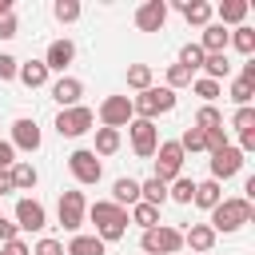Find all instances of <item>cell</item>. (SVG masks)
Returning a JSON list of instances; mask_svg holds the SVG:
<instances>
[{
	"label": "cell",
	"mask_w": 255,
	"mask_h": 255,
	"mask_svg": "<svg viewBox=\"0 0 255 255\" xmlns=\"http://www.w3.org/2000/svg\"><path fill=\"white\" fill-rule=\"evenodd\" d=\"M12 163H16V147H12L8 139H0V171H8Z\"/></svg>",
	"instance_id": "cell-46"
},
{
	"label": "cell",
	"mask_w": 255,
	"mask_h": 255,
	"mask_svg": "<svg viewBox=\"0 0 255 255\" xmlns=\"http://www.w3.org/2000/svg\"><path fill=\"white\" fill-rule=\"evenodd\" d=\"M191 195H195V179L179 175V179L167 183V199H175V203H191Z\"/></svg>",
	"instance_id": "cell-33"
},
{
	"label": "cell",
	"mask_w": 255,
	"mask_h": 255,
	"mask_svg": "<svg viewBox=\"0 0 255 255\" xmlns=\"http://www.w3.org/2000/svg\"><path fill=\"white\" fill-rule=\"evenodd\" d=\"M207 167H211V175H207V179L223 183V179H231V175H239V171H243V151H239L235 143H227L223 151H215V155L207 159Z\"/></svg>",
	"instance_id": "cell-11"
},
{
	"label": "cell",
	"mask_w": 255,
	"mask_h": 255,
	"mask_svg": "<svg viewBox=\"0 0 255 255\" xmlns=\"http://www.w3.org/2000/svg\"><path fill=\"white\" fill-rule=\"evenodd\" d=\"M32 255H64V243H60V239H52V235H44V239H36Z\"/></svg>",
	"instance_id": "cell-43"
},
{
	"label": "cell",
	"mask_w": 255,
	"mask_h": 255,
	"mask_svg": "<svg viewBox=\"0 0 255 255\" xmlns=\"http://www.w3.org/2000/svg\"><path fill=\"white\" fill-rule=\"evenodd\" d=\"M0 255H8V251H4V247H0Z\"/></svg>",
	"instance_id": "cell-50"
},
{
	"label": "cell",
	"mask_w": 255,
	"mask_h": 255,
	"mask_svg": "<svg viewBox=\"0 0 255 255\" xmlns=\"http://www.w3.org/2000/svg\"><path fill=\"white\" fill-rule=\"evenodd\" d=\"M12 36H20V24H16V12H12V16H0V40H12Z\"/></svg>",
	"instance_id": "cell-45"
},
{
	"label": "cell",
	"mask_w": 255,
	"mask_h": 255,
	"mask_svg": "<svg viewBox=\"0 0 255 255\" xmlns=\"http://www.w3.org/2000/svg\"><path fill=\"white\" fill-rule=\"evenodd\" d=\"M88 219L96 223V239L100 243H116V239L128 235V207H116L112 199L88 203Z\"/></svg>",
	"instance_id": "cell-1"
},
{
	"label": "cell",
	"mask_w": 255,
	"mask_h": 255,
	"mask_svg": "<svg viewBox=\"0 0 255 255\" xmlns=\"http://www.w3.org/2000/svg\"><path fill=\"white\" fill-rule=\"evenodd\" d=\"M64 255H108V243H100L96 235H72L68 239V247H64Z\"/></svg>",
	"instance_id": "cell-25"
},
{
	"label": "cell",
	"mask_w": 255,
	"mask_h": 255,
	"mask_svg": "<svg viewBox=\"0 0 255 255\" xmlns=\"http://www.w3.org/2000/svg\"><path fill=\"white\" fill-rule=\"evenodd\" d=\"M191 92H195V96H199V100H203V104H215V100H219V92H223V88H219V84H215V80H207V76H195V80H191Z\"/></svg>",
	"instance_id": "cell-35"
},
{
	"label": "cell",
	"mask_w": 255,
	"mask_h": 255,
	"mask_svg": "<svg viewBox=\"0 0 255 255\" xmlns=\"http://www.w3.org/2000/svg\"><path fill=\"white\" fill-rule=\"evenodd\" d=\"M16 227H20V231H44V227H48L44 203L32 199V195H20V199H16Z\"/></svg>",
	"instance_id": "cell-12"
},
{
	"label": "cell",
	"mask_w": 255,
	"mask_h": 255,
	"mask_svg": "<svg viewBox=\"0 0 255 255\" xmlns=\"http://www.w3.org/2000/svg\"><path fill=\"white\" fill-rule=\"evenodd\" d=\"M175 143L183 147V155H187V151H203V131H199V128H183V135H179Z\"/></svg>",
	"instance_id": "cell-40"
},
{
	"label": "cell",
	"mask_w": 255,
	"mask_h": 255,
	"mask_svg": "<svg viewBox=\"0 0 255 255\" xmlns=\"http://www.w3.org/2000/svg\"><path fill=\"white\" fill-rule=\"evenodd\" d=\"M167 24V0H143L135 8V28L139 32H163Z\"/></svg>",
	"instance_id": "cell-13"
},
{
	"label": "cell",
	"mask_w": 255,
	"mask_h": 255,
	"mask_svg": "<svg viewBox=\"0 0 255 255\" xmlns=\"http://www.w3.org/2000/svg\"><path fill=\"white\" fill-rule=\"evenodd\" d=\"M12 191H16V187H12V175L0 171V195H12Z\"/></svg>",
	"instance_id": "cell-49"
},
{
	"label": "cell",
	"mask_w": 255,
	"mask_h": 255,
	"mask_svg": "<svg viewBox=\"0 0 255 255\" xmlns=\"http://www.w3.org/2000/svg\"><path fill=\"white\" fill-rule=\"evenodd\" d=\"M72 60H76V44H72L68 36H64V40H52L48 52H44V68H48V72H60V76H64V68H68Z\"/></svg>",
	"instance_id": "cell-15"
},
{
	"label": "cell",
	"mask_w": 255,
	"mask_h": 255,
	"mask_svg": "<svg viewBox=\"0 0 255 255\" xmlns=\"http://www.w3.org/2000/svg\"><path fill=\"white\" fill-rule=\"evenodd\" d=\"M239 151H243V155L255 151V131H243V135H239Z\"/></svg>",
	"instance_id": "cell-47"
},
{
	"label": "cell",
	"mask_w": 255,
	"mask_h": 255,
	"mask_svg": "<svg viewBox=\"0 0 255 255\" xmlns=\"http://www.w3.org/2000/svg\"><path fill=\"white\" fill-rule=\"evenodd\" d=\"M211 255H215V251H211Z\"/></svg>",
	"instance_id": "cell-51"
},
{
	"label": "cell",
	"mask_w": 255,
	"mask_h": 255,
	"mask_svg": "<svg viewBox=\"0 0 255 255\" xmlns=\"http://www.w3.org/2000/svg\"><path fill=\"white\" fill-rule=\"evenodd\" d=\"M92 124H96V112H92L88 104H76V108H60V112H56V131H60V139H80L84 131H92Z\"/></svg>",
	"instance_id": "cell-5"
},
{
	"label": "cell",
	"mask_w": 255,
	"mask_h": 255,
	"mask_svg": "<svg viewBox=\"0 0 255 255\" xmlns=\"http://www.w3.org/2000/svg\"><path fill=\"white\" fill-rule=\"evenodd\" d=\"M227 96H231V100H235L239 108H251V100H255V88H251V84H243V80H231Z\"/></svg>",
	"instance_id": "cell-38"
},
{
	"label": "cell",
	"mask_w": 255,
	"mask_h": 255,
	"mask_svg": "<svg viewBox=\"0 0 255 255\" xmlns=\"http://www.w3.org/2000/svg\"><path fill=\"white\" fill-rule=\"evenodd\" d=\"M120 143H124V135H120L116 128H96V147H92V151L104 159V155H116Z\"/></svg>",
	"instance_id": "cell-28"
},
{
	"label": "cell",
	"mask_w": 255,
	"mask_h": 255,
	"mask_svg": "<svg viewBox=\"0 0 255 255\" xmlns=\"http://www.w3.org/2000/svg\"><path fill=\"white\" fill-rule=\"evenodd\" d=\"M16 72H20V60L12 52H0V80L8 84V80H16Z\"/></svg>",
	"instance_id": "cell-42"
},
{
	"label": "cell",
	"mask_w": 255,
	"mask_h": 255,
	"mask_svg": "<svg viewBox=\"0 0 255 255\" xmlns=\"http://www.w3.org/2000/svg\"><path fill=\"white\" fill-rule=\"evenodd\" d=\"M12 239H20V227H16V219H4L0 215V247H8Z\"/></svg>",
	"instance_id": "cell-44"
},
{
	"label": "cell",
	"mask_w": 255,
	"mask_h": 255,
	"mask_svg": "<svg viewBox=\"0 0 255 255\" xmlns=\"http://www.w3.org/2000/svg\"><path fill=\"white\" fill-rule=\"evenodd\" d=\"M199 48H203V56H219V52H227V28H223V24H207L203 36H199Z\"/></svg>",
	"instance_id": "cell-23"
},
{
	"label": "cell",
	"mask_w": 255,
	"mask_h": 255,
	"mask_svg": "<svg viewBox=\"0 0 255 255\" xmlns=\"http://www.w3.org/2000/svg\"><path fill=\"white\" fill-rule=\"evenodd\" d=\"M215 239H219V235H215L207 223H191V227L183 231V247H191L195 255H211V251H215Z\"/></svg>",
	"instance_id": "cell-16"
},
{
	"label": "cell",
	"mask_w": 255,
	"mask_h": 255,
	"mask_svg": "<svg viewBox=\"0 0 255 255\" xmlns=\"http://www.w3.org/2000/svg\"><path fill=\"white\" fill-rule=\"evenodd\" d=\"M112 203H116V207H135V203H139V179L120 175V179L112 183Z\"/></svg>",
	"instance_id": "cell-21"
},
{
	"label": "cell",
	"mask_w": 255,
	"mask_h": 255,
	"mask_svg": "<svg viewBox=\"0 0 255 255\" xmlns=\"http://www.w3.org/2000/svg\"><path fill=\"white\" fill-rule=\"evenodd\" d=\"M175 108V92L171 88H147V92H139V96H131V112H135V120H151L155 124V116H163V112H171Z\"/></svg>",
	"instance_id": "cell-3"
},
{
	"label": "cell",
	"mask_w": 255,
	"mask_h": 255,
	"mask_svg": "<svg viewBox=\"0 0 255 255\" xmlns=\"http://www.w3.org/2000/svg\"><path fill=\"white\" fill-rule=\"evenodd\" d=\"M139 199L151 203V207H163V203H167V183H159L155 175L143 179V183H139Z\"/></svg>",
	"instance_id": "cell-31"
},
{
	"label": "cell",
	"mask_w": 255,
	"mask_h": 255,
	"mask_svg": "<svg viewBox=\"0 0 255 255\" xmlns=\"http://www.w3.org/2000/svg\"><path fill=\"white\" fill-rule=\"evenodd\" d=\"M8 175H12V187H16V191H32V187L40 183V171H36L32 159H16V163L8 167Z\"/></svg>",
	"instance_id": "cell-20"
},
{
	"label": "cell",
	"mask_w": 255,
	"mask_h": 255,
	"mask_svg": "<svg viewBox=\"0 0 255 255\" xmlns=\"http://www.w3.org/2000/svg\"><path fill=\"white\" fill-rule=\"evenodd\" d=\"M223 147H227V131H223V128L203 131V151H211V155H215V151H223Z\"/></svg>",
	"instance_id": "cell-41"
},
{
	"label": "cell",
	"mask_w": 255,
	"mask_h": 255,
	"mask_svg": "<svg viewBox=\"0 0 255 255\" xmlns=\"http://www.w3.org/2000/svg\"><path fill=\"white\" fill-rule=\"evenodd\" d=\"M4 251H8V255H32V247H28L24 239H12V243H8Z\"/></svg>",
	"instance_id": "cell-48"
},
{
	"label": "cell",
	"mask_w": 255,
	"mask_h": 255,
	"mask_svg": "<svg viewBox=\"0 0 255 255\" xmlns=\"http://www.w3.org/2000/svg\"><path fill=\"white\" fill-rule=\"evenodd\" d=\"M128 223H135V227H143V231H151V227H159L163 219H159V207H151V203H135V207H128Z\"/></svg>",
	"instance_id": "cell-26"
},
{
	"label": "cell",
	"mask_w": 255,
	"mask_h": 255,
	"mask_svg": "<svg viewBox=\"0 0 255 255\" xmlns=\"http://www.w3.org/2000/svg\"><path fill=\"white\" fill-rule=\"evenodd\" d=\"M195 80V72H187L183 64H167V84L163 88H171V92H179V88H187Z\"/></svg>",
	"instance_id": "cell-36"
},
{
	"label": "cell",
	"mask_w": 255,
	"mask_h": 255,
	"mask_svg": "<svg viewBox=\"0 0 255 255\" xmlns=\"http://www.w3.org/2000/svg\"><path fill=\"white\" fill-rule=\"evenodd\" d=\"M139 247H143V255H179L183 251V231L171 227V223H159V227L139 235Z\"/></svg>",
	"instance_id": "cell-4"
},
{
	"label": "cell",
	"mask_w": 255,
	"mask_h": 255,
	"mask_svg": "<svg viewBox=\"0 0 255 255\" xmlns=\"http://www.w3.org/2000/svg\"><path fill=\"white\" fill-rule=\"evenodd\" d=\"M16 151H40V143H44V135H40V128H36V120H28V116H20L16 124H12V139H8Z\"/></svg>",
	"instance_id": "cell-14"
},
{
	"label": "cell",
	"mask_w": 255,
	"mask_h": 255,
	"mask_svg": "<svg viewBox=\"0 0 255 255\" xmlns=\"http://www.w3.org/2000/svg\"><path fill=\"white\" fill-rule=\"evenodd\" d=\"M175 8H179V16H183L187 24H195V28H207L211 16H215L207 0H175Z\"/></svg>",
	"instance_id": "cell-18"
},
{
	"label": "cell",
	"mask_w": 255,
	"mask_h": 255,
	"mask_svg": "<svg viewBox=\"0 0 255 255\" xmlns=\"http://www.w3.org/2000/svg\"><path fill=\"white\" fill-rule=\"evenodd\" d=\"M175 64H183L187 72H199V64H203V48H199V44H183Z\"/></svg>",
	"instance_id": "cell-37"
},
{
	"label": "cell",
	"mask_w": 255,
	"mask_h": 255,
	"mask_svg": "<svg viewBox=\"0 0 255 255\" xmlns=\"http://www.w3.org/2000/svg\"><path fill=\"white\" fill-rule=\"evenodd\" d=\"M16 80L24 84V88H48V80H52V72L44 68V60H28V64H20V72H16Z\"/></svg>",
	"instance_id": "cell-19"
},
{
	"label": "cell",
	"mask_w": 255,
	"mask_h": 255,
	"mask_svg": "<svg viewBox=\"0 0 255 255\" xmlns=\"http://www.w3.org/2000/svg\"><path fill=\"white\" fill-rule=\"evenodd\" d=\"M227 48H235V52L251 56V52H255V28H247V24L231 28V32H227Z\"/></svg>",
	"instance_id": "cell-29"
},
{
	"label": "cell",
	"mask_w": 255,
	"mask_h": 255,
	"mask_svg": "<svg viewBox=\"0 0 255 255\" xmlns=\"http://www.w3.org/2000/svg\"><path fill=\"white\" fill-rule=\"evenodd\" d=\"M80 96H84V84H80L76 76H60V80L52 84V100H56L60 108H76Z\"/></svg>",
	"instance_id": "cell-17"
},
{
	"label": "cell",
	"mask_w": 255,
	"mask_h": 255,
	"mask_svg": "<svg viewBox=\"0 0 255 255\" xmlns=\"http://www.w3.org/2000/svg\"><path fill=\"white\" fill-rule=\"evenodd\" d=\"M56 219H60L64 231L80 235V227H84V219H88V199H84V191H76V187H72V191H60Z\"/></svg>",
	"instance_id": "cell-7"
},
{
	"label": "cell",
	"mask_w": 255,
	"mask_h": 255,
	"mask_svg": "<svg viewBox=\"0 0 255 255\" xmlns=\"http://www.w3.org/2000/svg\"><path fill=\"white\" fill-rule=\"evenodd\" d=\"M155 179L159 183H171V179H179L183 175V147L175 143V139H159V147H155Z\"/></svg>",
	"instance_id": "cell-8"
},
{
	"label": "cell",
	"mask_w": 255,
	"mask_h": 255,
	"mask_svg": "<svg viewBox=\"0 0 255 255\" xmlns=\"http://www.w3.org/2000/svg\"><path fill=\"white\" fill-rule=\"evenodd\" d=\"M128 135H131V151H135L139 159H151V155H155V147H159V128H155L151 120H131V124H128Z\"/></svg>",
	"instance_id": "cell-10"
},
{
	"label": "cell",
	"mask_w": 255,
	"mask_h": 255,
	"mask_svg": "<svg viewBox=\"0 0 255 255\" xmlns=\"http://www.w3.org/2000/svg\"><path fill=\"white\" fill-rule=\"evenodd\" d=\"M191 128H199V131H215V128H223V116H219V108H215V104H203V108L195 112Z\"/></svg>",
	"instance_id": "cell-32"
},
{
	"label": "cell",
	"mask_w": 255,
	"mask_h": 255,
	"mask_svg": "<svg viewBox=\"0 0 255 255\" xmlns=\"http://www.w3.org/2000/svg\"><path fill=\"white\" fill-rule=\"evenodd\" d=\"M251 215H255V207H251L243 195H227V199H219V203L211 207L207 227H211L215 235H231V231H239L243 223H251Z\"/></svg>",
	"instance_id": "cell-2"
},
{
	"label": "cell",
	"mask_w": 255,
	"mask_h": 255,
	"mask_svg": "<svg viewBox=\"0 0 255 255\" xmlns=\"http://www.w3.org/2000/svg\"><path fill=\"white\" fill-rule=\"evenodd\" d=\"M68 171H72V179H76L80 187H96V183L104 179V163H100V155H96L92 147H76V151L68 155Z\"/></svg>",
	"instance_id": "cell-6"
},
{
	"label": "cell",
	"mask_w": 255,
	"mask_h": 255,
	"mask_svg": "<svg viewBox=\"0 0 255 255\" xmlns=\"http://www.w3.org/2000/svg\"><path fill=\"white\" fill-rule=\"evenodd\" d=\"M96 120H100V128H128L131 120H135V112H131V96H104L100 100V108H96Z\"/></svg>",
	"instance_id": "cell-9"
},
{
	"label": "cell",
	"mask_w": 255,
	"mask_h": 255,
	"mask_svg": "<svg viewBox=\"0 0 255 255\" xmlns=\"http://www.w3.org/2000/svg\"><path fill=\"white\" fill-rule=\"evenodd\" d=\"M80 12H84V8H80V0H56V4H52V16H56L60 24H76V20H80Z\"/></svg>",
	"instance_id": "cell-34"
},
{
	"label": "cell",
	"mask_w": 255,
	"mask_h": 255,
	"mask_svg": "<svg viewBox=\"0 0 255 255\" xmlns=\"http://www.w3.org/2000/svg\"><path fill=\"white\" fill-rule=\"evenodd\" d=\"M231 128L243 135V131H255V108H235V116H231Z\"/></svg>",
	"instance_id": "cell-39"
},
{
	"label": "cell",
	"mask_w": 255,
	"mask_h": 255,
	"mask_svg": "<svg viewBox=\"0 0 255 255\" xmlns=\"http://www.w3.org/2000/svg\"><path fill=\"white\" fill-rule=\"evenodd\" d=\"M219 199H223V183H215V179H199V183H195V195H191V203H195V207L211 211Z\"/></svg>",
	"instance_id": "cell-24"
},
{
	"label": "cell",
	"mask_w": 255,
	"mask_h": 255,
	"mask_svg": "<svg viewBox=\"0 0 255 255\" xmlns=\"http://www.w3.org/2000/svg\"><path fill=\"white\" fill-rule=\"evenodd\" d=\"M211 12L219 16V24H223V28H227V24H235V28H239V24L247 20L251 4H247V0H223V4H219V8H211Z\"/></svg>",
	"instance_id": "cell-22"
},
{
	"label": "cell",
	"mask_w": 255,
	"mask_h": 255,
	"mask_svg": "<svg viewBox=\"0 0 255 255\" xmlns=\"http://www.w3.org/2000/svg\"><path fill=\"white\" fill-rule=\"evenodd\" d=\"M199 72L207 76V80H227L231 76V60H227V52H219V56H203V64H199Z\"/></svg>",
	"instance_id": "cell-27"
},
{
	"label": "cell",
	"mask_w": 255,
	"mask_h": 255,
	"mask_svg": "<svg viewBox=\"0 0 255 255\" xmlns=\"http://www.w3.org/2000/svg\"><path fill=\"white\" fill-rule=\"evenodd\" d=\"M151 84H155L151 64H128V88H131V92H147Z\"/></svg>",
	"instance_id": "cell-30"
}]
</instances>
